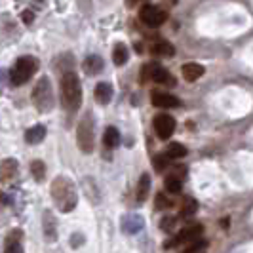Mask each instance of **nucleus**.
<instances>
[{"label":"nucleus","mask_w":253,"mask_h":253,"mask_svg":"<svg viewBox=\"0 0 253 253\" xmlns=\"http://www.w3.org/2000/svg\"><path fill=\"white\" fill-rule=\"evenodd\" d=\"M17 171V160L15 158H6L0 160V181H10Z\"/></svg>","instance_id":"obj_12"},{"label":"nucleus","mask_w":253,"mask_h":253,"mask_svg":"<svg viewBox=\"0 0 253 253\" xmlns=\"http://www.w3.org/2000/svg\"><path fill=\"white\" fill-rule=\"evenodd\" d=\"M76 143H78L80 151L86 154L93 151V120L89 114H86L76 127Z\"/></svg>","instance_id":"obj_5"},{"label":"nucleus","mask_w":253,"mask_h":253,"mask_svg":"<svg viewBox=\"0 0 253 253\" xmlns=\"http://www.w3.org/2000/svg\"><path fill=\"white\" fill-rule=\"evenodd\" d=\"M139 19L145 23L147 27H160L166 21V12L160 10L158 6H143L139 10Z\"/></svg>","instance_id":"obj_6"},{"label":"nucleus","mask_w":253,"mask_h":253,"mask_svg":"<svg viewBox=\"0 0 253 253\" xmlns=\"http://www.w3.org/2000/svg\"><path fill=\"white\" fill-rule=\"evenodd\" d=\"M202 232H204L202 225H190V227L183 228L177 236H175L173 240L168 244V248H171V246H179V244H185V242L198 240V238L202 236Z\"/></svg>","instance_id":"obj_9"},{"label":"nucleus","mask_w":253,"mask_h":253,"mask_svg":"<svg viewBox=\"0 0 253 253\" xmlns=\"http://www.w3.org/2000/svg\"><path fill=\"white\" fill-rule=\"evenodd\" d=\"M181 73H183V78H185L187 82H194V80H198V78L204 75V67L198 63H187V65H183Z\"/></svg>","instance_id":"obj_14"},{"label":"nucleus","mask_w":253,"mask_h":253,"mask_svg":"<svg viewBox=\"0 0 253 253\" xmlns=\"http://www.w3.org/2000/svg\"><path fill=\"white\" fill-rule=\"evenodd\" d=\"M21 17H23V21H25L27 25H29V23H33V19H35V13L29 12V10H27V12L21 13Z\"/></svg>","instance_id":"obj_33"},{"label":"nucleus","mask_w":253,"mask_h":253,"mask_svg":"<svg viewBox=\"0 0 253 253\" xmlns=\"http://www.w3.org/2000/svg\"><path fill=\"white\" fill-rule=\"evenodd\" d=\"M127 2H129V4H133V2H139V0H127Z\"/></svg>","instance_id":"obj_34"},{"label":"nucleus","mask_w":253,"mask_h":253,"mask_svg":"<svg viewBox=\"0 0 253 253\" xmlns=\"http://www.w3.org/2000/svg\"><path fill=\"white\" fill-rule=\"evenodd\" d=\"M151 194V175L149 173H143L139 179V185H137V202H145Z\"/></svg>","instance_id":"obj_17"},{"label":"nucleus","mask_w":253,"mask_h":253,"mask_svg":"<svg viewBox=\"0 0 253 253\" xmlns=\"http://www.w3.org/2000/svg\"><path fill=\"white\" fill-rule=\"evenodd\" d=\"M145 73L151 78L152 82H158V84H169L173 86L175 84V78L169 75V71H166L164 67H160L158 63H151L145 67Z\"/></svg>","instance_id":"obj_8"},{"label":"nucleus","mask_w":253,"mask_h":253,"mask_svg":"<svg viewBox=\"0 0 253 253\" xmlns=\"http://www.w3.org/2000/svg\"><path fill=\"white\" fill-rule=\"evenodd\" d=\"M0 198H2V194H0Z\"/></svg>","instance_id":"obj_35"},{"label":"nucleus","mask_w":253,"mask_h":253,"mask_svg":"<svg viewBox=\"0 0 253 253\" xmlns=\"http://www.w3.org/2000/svg\"><path fill=\"white\" fill-rule=\"evenodd\" d=\"M160 223H162L160 227L164 228V230H171V228H173V217H164Z\"/></svg>","instance_id":"obj_30"},{"label":"nucleus","mask_w":253,"mask_h":253,"mask_svg":"<svg viewBox=\"0 0 253 253\" xmlns=\"http://www.w3.org/2000/svg\"><path fill=\"white\" fill-rule=\"evenodd\" d=\"M113 86L111 84H107V82H99L97 86H95V99L101 103V105H107V103H111L113 99Z\"/></svg>","instance_id":"obj_15"},{"label":"nucleus","mask_w":253,"mask_h":253,"mask_svg":"<svg viewBox=\"0 0 253 253\" xmlns=\"http://www.w3.org/2000/svg\"><path fill=\"white\" fill-rule=\"evenodd\" d=\"M82 103V86H80V78L76 76L75 71H69L61 75V105L67 111L75 113L78 111Z\"/></svg>","instance_id":"obj_2"},{"label":"nucleus","mask_w":253,"mask_h":253,"mask_svg":"<svg viewBox=\"0 0 253 253\" xmlns=\"http://www.w3.org/2000/svg\"><path fill=\"white\" fill-rule=\"evenodd\" d=\"M151 53L152 55H160V57H173L175 55V48H173V44H169L166 40H160V42H154L151 46Z\"/></svg>","instance_id":"obj_13"},{"label":"nucleus","mask_w":253,"mask_h":253,"mask_svg":"<svg viewBox=\"0 0 253 253\" xmlns=\"http://www.w3.org/2000/svg\"><path fill=\"white\" fill-rule=\"evenodd\" d=\"M35 71H37V61L33 57H29V55L19 57L13 65V69L10 71L12 86H23L25 82H29V78L35 75Z\"/></svg>","instance_id":"obj_4"},{"label":"nucleus","mask_w":253,"mask_h":253,"mask_svg":"<svg viewBox=\"0 0 253 253\" xmlns=\"http://www.w3.org/2000/svg\"><path fill=\"white\" fill-rule=\"evenodd\" d=\"M19 236H21V230H13L8 234V238H6V246H13V244H17L19 242Z\"/></svg>","instance_id":"obj_29"},{"label":"nucleus","mask_w":253,"mask_h":253,"mask_svg":"<svg viewBox=\"0 0 253 253\" xmlns=\"http://www.w3.org/2000/svg\"><path fill=\"white\" fill-rule=\"evenodd\" d=\"M103 65L105 63H103L101 55H88L86 61H84V71H86L89 76L99 75L103 71Z\"/></svg>","instance_id":"obj_16"},{"label":"nucleus","mask_w":253,"mask_h":253,"mask_svg":"<svg viewBox=\"0 0 253 253\" xmlns=\"http://www.w3.org/2000/svg\"><path fill=\"white\" fill-rule=\"evenodd\" d=\"M46 137V127L37 124V126H33L31 129H27L25 133V141L27 143H31V145H38L40 141H44Z\"/></svg>","instance_id":"obj_18"},{"label":"nucleus","mask_w":253,"mask_h":253,"mask_svg":"<svg viewBox=\"0 0 253 253\" xmlns=\"http://www.w3.org/2000/svg\"><path fill=\"white\" fill-rule=\"evenodd\" d=\"M154 206H156V210L162 211V210H168V208L171 206V200L166 196L164 192H158V194H156V200H154Z\"/></svg>","instance_id":"obj_27"},{"label":"nucleus","mask_w":253,"mask_h":253,"mask_svg":"<svg viewBox=\"0 0 253 253\" xmlns=\"http://www.w3.org/2000/svg\"><path fill=\"white\" fill-rule=\"evenodd\" d=\"M143 228V217L135 215V213H129L122 219V230L127 234H135Z\"/></svg>","instance_id":"obj_11"},{"label":"nucleus","mask_w":253,"mask_h":253,"mask_svg":"<svg viewBox=\"0 0 253 253\" xmlns=\"http://www.w3.org/2000/svg\"><path fill=\"white\" fill-rule=\"evenodd\" d=\"M31 171H33V177L37 179V181H42L44 175H46V166H44L42 160H35L31 164Z\"/></svg>","instance_id":"obj_25"},{"label":"nucleus","mask_w":253,"mask_h":253,"mask_svg":"<svg viewBox=\"0 0 253 253\" xmlns=\"http://www.w3.org/2000/svg\"><path fill=\"white\" fill-rule=\"evenodd\" d=\"M44 236H46L48 242L55 240V219H53L50 211L44 213Z\"/></svg>","instance_id":"obj_21"},{"label":"nucleus","mask_w":253,"mask_h":253,"mask_svg":"<svg viewBox=\"0 0 253 253\" xmlns=\"http://www.w3.org/2000/svg\"><path fill=\"white\" fill-rule=\"evenodd\" d=\"M204 248H206V240L198 238V240H192V242H190L189 246H187V248L183 250V253H200L204 250Z\"/></svg>","instance_id":"obj_26"},{"label":"nucleus","mask_w":253,"mask_h":253,"mask_svg":"<svg viewBox=\"0 0 253 253\" xmlns=\"http://www.w3.org/2000/svg\"><path fill=\"white\" fill-rule=\"evenodd\" d=\"M103 143H105V147H109V149H116V147L120 145V131L114 126L107 127V129H105V135H103Z\"/></svg>","instance_id":"obj_19"},{"label":"nucleus","mask_w":253,"mask_h":253,"mask_svg":"<svg viewBox=\"0 0 253 253\" xmlns=\"http://www.w3.org/2000/svg\"><path fill=\"white\" fill-rule=\"evenodd\" d=\"M152 103L156 107H164V109H175V107L181 105L179 97L169 95V93H162V91H154L152 93Z\"/></svg>","instance_id":"obj_10"},{"label":"nucleus","mask_w":253,"mask_h":253,"mask_svg":"<svg viewBox=\"0 0 253 253\" xmlns=\"http://www.w3.org/2000/svg\"><path fill=\"white\" fill-rule=\"evenodd\" d=\"M33 103L40 113H48L53 109V88L48 76H42L33 89Z\"/></svg>","instance_id":"obj_3"},{"label":"nucleus","mask_w":253,"mask_h":253,"mask_svg":"<svg viewBox=\"0 0 253 253\" xmlns=\"http://www.w3.org/2000/svg\"><path fill=\"white\" fill-rule=\"evenodd\" d=\"M51 198H53V204L59 208V211H63V213L73 211L76 202H78L73 181L63 177V175L53 179V183H51Z\"/></svg>","instance_id":"obj_1"},{"label":"nucleus","mask_w":253,"mask_h":253,"mask_svg":"<svg viewBox=\"0 0 253 253\" xmlns=\"http://www.w3.org/2000/svg\"><path fill=\"white\" fill-rule=\"evenodd\" d=\"M196 210H198V204L196 200H192V198H187L185 204L181 206V217H190L196 213Z\"/></svg>","instance_id":"obj_24"},{"label":"nucleus","mask_w":253,"mask_h":253,"mask_svg":"<svg viewBox=\"0 0 253 253\" xmlns=\"http://www.w3.org/2000/svg\"><path fill=\"white\" fill-rule=\"evenodd\" d=\"M164 185H166V190L171 192V194H181V190H183V183H181V179L175 177V175L166 177Z\"/></svg>","instance_id":"obj_22"},{"label":"nucleus","mask_w":253,"mask_h":253,"mask_svg":"<svg viewBox=\"0 0 253 253\" xmlns=\"http://www.w3.org/2000/svg\"><path fill=\"white\" fill-rule=\"evenodd\" d=\"M169 156L168 154H158L156 158H154V168H156V171H164L166 168L169 166Z\"/></svg>","instance_id":"obj_28"},{"label":"nucleus","mask_w":253,"mask_h":253,"mask_svg":"<svg viewBox=\"0 0 253 253\" xmlns=\"http://www.w3.org/2000/svg\"><path fill=\"white\" fill-rule=\"evenodd\" d=\"M166 154L169 156V158H183V156H187V147H183L181 143H171L169 147H168V151Z\"/></svg>","instance_id":"obj_23"},{"label":"nucleus","mask_w":253,"mask_h":253,"mask_svg":"<svg viewBox=\"0 0 253 253\" xmlns=\"http://www.w3.org/2000/svg\"><path fill=\"white\" fill-rule=\"evenodd\" d=\"M6 253H23V248L19 244H13V246H8L6 248Z\"/></svg>","instance_id":"obj_32"},{"label":"nucleus","mask_w":253,"mask_h":253,"mask_svg":"<svg viewBox=\"0 0 253 253\" xmlns=\"http://www.w3.org/2000/svg\"><path fill=\"white\" fill-rule=\"evenodd\" d=\"M127 59H129V51L124 44H116L113 50V61L116 67H122V65L127 63Z\"/></svg>","instance_id":"obj_20"},{"label":"nucleus","mask_w":253,"mask_h":253,"mask_svg":"<svg viewBox=\"0 0 253 253\" xmlns=\"http://www.w3.org/2000/svg\"><path fill=\"white\" fill-rule=\"evenodd\" d=\"M154 131L160 139H169L171 133L175 131V120L173 116H168V114H158L154 118Z\"/></svg>","instance_id":"obj_7"},{"label":"nucleus","mask_w":253,"mask_h":253,"mask_svg":"<svg viewBox=\"0 0 253 253\" xmlns=\"http://www.w3.org/2000/svg\"><path fill=\"white\" fill-rule=\"evenodd\" d=\"M80 244H84V236H82V234H73V236H71V246H73V248H78Z\"/></svg>","instance_id":"obj_31"}]
</instances>
